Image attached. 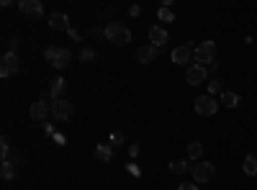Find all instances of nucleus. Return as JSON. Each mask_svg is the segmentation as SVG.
<instances>
[{"label": "nucleus", "mask_w": 257, "mask_h": 190, "mask_svg": "<svg viewBox=\"0 0 257 190\" xmlns=\"http://www.w3.org/2000/svg\"><path fill=\"white\" fill-rule=\"evenodd\" d=\"M216 111H219V103H216V98H213V95L196 98V113L198 116H213Z\"/></svg>", "instance_id": "5"}, {"label": "nucleus", "mask_w": 257, "mask_h": 190, "mask_svg": "<svg viewBox=\"0 0 257 190\" xmlns=\"http://www.w3.org/2000/svg\"><path fill=\"white\" fill-rule=\"evenodd\" d=\"M216 93H224L221 90V80H211L208 82V95H216Z\"/></svg>", "instance_id": "25"}, {"label": "nucleus", "mask_w": 257, "mask_h": 190, "mask_svg": "<svg viewBox=\"0 0 257 190\" xmlns=\"http://www.w3.org/2000/svg\"><path fill=\"white\" fill-rule=\"evenodd\" d=\"M103 34H105V39L118 44V47H126L128 41H132V31H128V26L121 24V21H111V24L103 29Z\"/></svg>", "instance_id": "1"}, {"label": "nucleus", "mask_w": 257, "mask_h": 190, "mask_svg": "<svg viewBox=\"0 0 257 190\" xmlns=\"http://www.w3.org/2000/svg\"><path fill=\"white\" fill-rule=\"evenodd\" d=\"M188 170H193V167H188V162H180V159L170 162V172H173V175H185Z\"/></svg>", "instance_id": "21"}, {"label": "nucleus", "mask_w": 257, "mask_h": 190, "mask_svg": "<svg viewBox=\"0 0 257 190\" xmlns=\"http://www.w3.org/2000/svg\"><path fill=\"white\" fill-rule=\"evenodd\" d=\"M193 180H196V182H211L213 180V175H216V167H213L211 162H196V164H193Z\"/></svg>", "instance_id": "4"}, {"label": "nucleus", "mask_w": 257, "mask_h": 190, "mask_svg": "<svg viewBox=\"0 0 257 190\" xmlns=\"http://www.w3.org/2000/svg\"><path fill=\"white\" fill-rule=\"evenodd\" d=\"M0 175H3V180H13V177H16V159L3 162V167H0Z\"/></svg>", "instance_id": "20"}, {"label": "nucleus", "mask_w": 257, "mask_h": 190, "mask_svg": "<svg viewBox=\"0 0 257 190\" xmlns=\"http://www.w3.org/2000/svg\"><path fill=\"white\" fill-rule=\"evenodd\" d=\"M18 72V57L16 54H3V62H0V77H11Z\"/></svg>", "instance_id": "10"}, {"label": "nucleus", "mask_w": 257, "mask_h": 190, "mask_svg": "<svg viewBox=\"0 0 257 190\" xmlns=\"http://www.w3.org/2000/svg\"><path fill=\"white\" fill-rule=\"evenodd\" d=\"M16 49H18V36H11L6 41V54H16Z\"/></svg>", "instance_id": "23"}, {"label": "nucleus", "mask_w": 257, "mask_h": 190, "mask_svg": "<svg viewBox=\"0 0 257 190\" xmlns=\"http://www.w3.org/2000/svg\"><path fill=\"white\" fill-rule=\"evenodd\" d=\"M49 29L52 31H70V16L67 13H52L49 16Z\"/></svg>", "instance_id": "12"}, {"label": "nucleus", "mask_w": 257, "mask_h": 190, "mask_svg": "<svg viewBox=\"0 0 257 190\" xmlns=\"http://www.w3.org/2000/svg\"><path fill=\"white\" fill-rule=\"evenodd\" d=\"M67 34H70V39H72V41H80V39H82V36H80V31H75V29H70Z\"/></svg>", "instance_id": "28"}, {"label": "nucleus", "mask_w": 257, "mask_h": 190, "mask_svg": "<svg viewBox=\"0 0 257 190\" xmlns=\"http://www.w3.org/2000/svg\"><path fill=\"white\" fill-rule=\"evenodd\" d=\"M44 57H47V62L52 67H57V70H64V67H70V62H72V52L67 49V47H47L44 49Z\"/></svg>", "instance_id": "2"}, {"label": "nucleus", "mask_w": 257, "mask_h": 190, "mask_svg": "<svg viewBox=\"0 0 257 190\" xmlns=\"http://www.w3.org/2000/svg\"><path fill=\"white\" fill-rule=\"evenodd\" d=\"M111 144H123V134H121V131H116V134L111 136Z\"/></svg>", "instance_id": "26"}, {"label": "nucleus", "mask_w": 257, "mask_h": 190, "mask_svg": "<svg viewBox=\"0 0 257 190\" xmlns=\"http://www.w3.org/2000/svg\"><path fill=\"white\" fill-rule=\"evenodd\" d=\"M206 77H208V70L201 67V65H193V67L185 70V82H188V85H201Z\"/></svg>", "instance_id": "8"}, {"label": "nucleus", "mask_w": 257, "mask_h": 190, "mask_svg": "<svg viewBox=\"0 0 257 190\" xmlns=\"http://www.w3.org/2000/svg\"><path fill=\"white\" fill-rule=\"evenodd\" d=\"M128 13H132V16H139V13H142V6H132V8H128Z\"/></svg>", "instance_id": "29"}, {"label": "nucleus", "mask_w": 257, "mask_h": 190, "mask_svg": "<svg viewBox=\"0 0 257 190\" xmlns=\"http://www.w3.org/2000/svg\"><path fill=\"white\" fill-rule=\"evenodd\" d=\"M193 57H196V49H193L190 44L173 49V62H175V65H188V62H190Z\"/></svg>", "instance_id": "11"}, {"label": "nucleus", "mask_w": 257, "mask_h": 190, "mask_svg": "<svg viewBox=\"0 0 257 190\" xmlns=\"http://www.w3.org/2000/svg\"><path fill=\"white\" fill-rule=\"evenodd\" d=\"M167 31L162 29V26H152V29H149V44H152V47H162V44H167Z\"/></svg>", "instance_id": "15"}, {"label": "nucleus", "mask_w": 257, "mask_h": 190, "mask_svg": "<svg viewBox=\"0 0 257 190\" xmlns=\"http://www.w3.org/2000/svg\"><path fill=\"white\" fill-rule=\"evenodd\" d=\"M93 59H95V52L93 49H82L80 52V62H85V65H90Z\"/></svg>", "instance_id": "24"}, {"label": "nucleus", "mask_w": 257, "mask_h": 190, "mask_svg": "<svg viewBox=\"0 0 257 190\" xmlns=\"http://www.w3.org/2000/svg\"><path fill=\"white\" fill-rule=\"evenodd\" d=\"M157 54H160V49L157 47H152V44H144V47H139L137 49V62L139 65H149V62H155L157 59Z\"/></svg>", "instance_id": "9"}, {"label": "nucleus", "mask_w": 257, "mask_h": 190, "mask_svg": "<svg viewBox=\"0 0 257 190\" xmlns=\"http://www.w3.org/2000/svg\"><path fill=\"white\" fill-rule=\"evenodd\" d=\"M157 18L165 21V24H170V21H175V13H173V8H160L157 11Z\"/></svg>", "instance_id": "22"}, {"label": "nucleus", "mask_w": 257, "mask_h": 190, "mask_svg": "<svg viewBox=\"0 0 257 190\" xmlns=\"http://www.w3.org/2000/svg\"><path fill=\"white\" fill-rule=\"evenodd\" d=\"M196 62L201 67L213 65V62H216V44H213V41H201L196 47Z\"/></svg>", "instance_id": "3"}, {"label": "nucleus", "mask_w": 257, "mask_h": 190, "mask_svg": "<svg viewBox=\"0 0 257 190\" xmlns=\"http://www.w3.org/2000/svg\"><path fill=\"white\" fill-rule=\"evenodd\" d=\"M221 105H224V108H237V105H239V95L224 90V93H221Z\"/></svg>", "instance_id": "19"}, {"label": "nucleus", "mask_w": 257, "mask_h": 190, "mask_svg": "<svg viewBox=\"0 0 257 190\" xmlns=\"http://www.w3.org/2000/svg\"><path fill=\"white\" fill-rule=\"evenodd\" d=\"M31 118L34 121H39V123H44L47 121V116L52 113V103H47L44 98H41V100H36V103H31Z\"/></svg>", "instance_id": "7"}, {"label": "nucleus", "mask_w": 257, "mask_h": 190, "mask_svg": "<svg viewBox=\"0 0 257 190\" xmlns=\"http://www.w3.org/2000/svg\"><path fill=\"white\" fill-rule=\"evenodd\" d=\"M52 116H54L57 121H70V118H72V103L64 100V98L52 100Z\"/></svg>", "instance_id": "6"}, {"label": "nucleus", "mask_w": 257, "mask_h": 190, "mask_svg": "<svg viewBox=\"0 0 257 190\" xmlns=\"http://www.w3.org/2000/svg\"><path fill=\"white\" fill-rule=\"evenodd\" d=\"M188 159H193V162H201L203 159V144L201 141L188 144Z\"/></svg>", "instance_id": "18"}, {"label": "nucleus", "mask_w": 257, "mask_h": 190, "mask_svg": "<svg viewBox=\"0 0 257 190\" xmlns=\"http://www.w3.org/2000/svg\"><path fill=\"white\" fill-rule=\"evenodd\" d=\"M178 190H198V185H193V182H180Z\"/></svg>", "instance_id": "27"}, {"label": "nucleus", "mask_w": 257, "mask_h": 190, "mask_svg": "<svg viewBox=\"0 0 257 190\" xmlns=\"http://www.w3.org/2000/svg\"><path fill=\"white\" fill-rule=\"evenodd\" d=\"M242 170H244V175H249V177H252V175H257V154H254V152L244 157Z\"/></svg>", "instance_id": "17"}, {"label": "nucleus", "mask_w": 257, "mask_h": 190, "mask_svg": "<svg viewBox=\"0 0 257 190\" xmlns=\"http://www.w3.org/2000/svg\"><path fill=\"white\" fill-rule=\"evenodd\" d=\"M18 8H21V13H24V16H41V13H44L41 0H21Z\"/></svg>", "instance_id": "14"}, {"label": "nucleus", "mask_w": 257, "mask_h": 190, "mask_svg": "<svg viewBox=\"0 0 257 190\" xmlns=\"http://www.w3.org/2000/svg\"><path fill=\"white\" fill-rule=\"evenodd\" d=\"M64 90H67V80H62V77H57V80H52V85H49V90L44 93V100H47V98H52V100H59V98L64 95Z\"/></svg>", "instance_id": "13"}, {"label": "nucleus", "mask_w": 257, "mask_h": 190, "mask_svg": "<svg viewBox=\"0 0 257 190\" xmlns=\"http://www.w3.org/2000/svg\"><path fill=\"white\" fill-rule=\"evenodd\" d=\"M95 157L100 162H111L113 159V144H98L95 146Z\"/></svg>", "instance_id": "16"}]
</instances>
